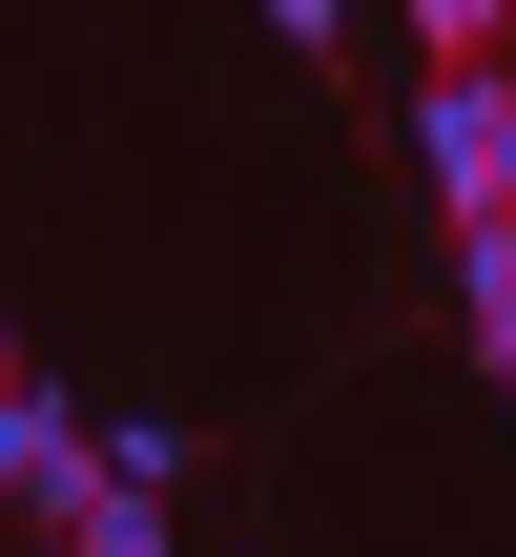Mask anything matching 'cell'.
Returning a JSON list of instances; mask_svg holds the SVG:
<instances>
[{
  "instance_id": "3957f363",
  "label": "cell",
  "mask_w": 516,
  "mask_h": 557,
  "mask_svg": "<svg viewBox=\"0 0 516 557\" xmlns=\"http://www.w3.org/2000/svg\"><path fill=\"white\" fill-rule=\"evenodd\" d=\"M414 62H516V0H414Z\"/></svg>"
},
{
  "instance_id": "277c9868",
  "label": "cell",
  "mask_w": 516,
  "mask_h": 557,
  "mask_svg": "<svg viewBox=\"0 0 516 557\" xmlns=\"http://www.w3.org/2000/svg\"><path fill=\"white\" fill-rule=\"evenodd\" d=\"M0 393H21V331H0Z\"/></svg>"
},
{
  "instance_id": "7a4b0ae2",
  "label": "cell",
  "mask_w": 516,
  "mask_h": 557,
  "mask_svg": "<svg viewBox=\"0 0 516 557\" xmlns=\"http://www.w3.org/2000/svg\"><path fill=\"white\" fill-rule=\"evenodd\" d=\"M455 331H476V372L516 393V227H455Z\"/></svg>"
},
{
  "instance_id": "6da1fadb",
  "label": "cell",
  "mask_w": 516,
  "mask_h": 557,
  "mask_svg": "<svg viewBox=\"0 0 516 557\" xmlns=\"http://www.w3.org/2000/svg\"><path fill=\"white\" fill-rule=\"evenodd\" d=\"M414 145H434V227H516V62H434Z\"/></svg>"
}]
</instances>
